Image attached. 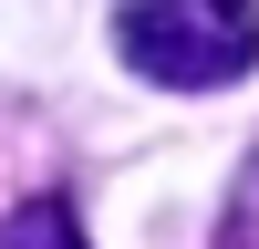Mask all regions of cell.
<instances>
[{
  "instance_id": "obj_2",
  "label": "cell",
  "mask_w": 259,
  "mask_h": 249,
  "mask_svg": "<svg viewBox=\"0 0 259 249\" xmlns=\"http://www.w3.org/2000/svg\"><path fill=\"white\" fill-rule=\"evenodd\" d=\"M0 249H83V228H73V197H21L11 218H0Z\"/></svg>"
},
{
  "instance_id": "obj_1",
  "label": "cell",
  "mask_w": 259,
  "mask_h": 249,
  "mask_svg": "<svg viewBox=\"0 0 259 249\" xmlns=\"http://www.w3.org/2000/svg\"><path fill=\"white\" fill-rule=\"evenodd\" d=\"M114 42L145 83L207 94V83H239L259 62V0H124Z\"/></svg>"
}]
</instances>
